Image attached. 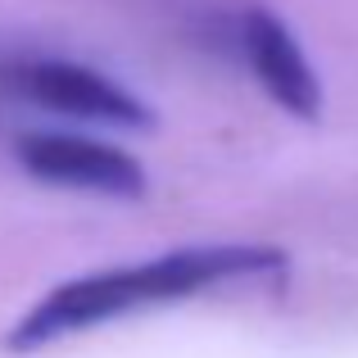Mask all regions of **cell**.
I'll list each match as a JSON object with an SVG mask.
<instances>
[{
    "instance_id": "cell-1",
    "label": "cell",
    "mask_w": 358,
    "mask_h": 358,
    "mask_svg": "<svg viewBox=\"0 0 358 358\" xmlns=\"http://www.w3.org/2000/svg\"><path fill=\"white\" fill-rule=\"evenodd\" d=\"M286 277H290V254L281 245H245V241L186 245V250H168L141 263H114V268L82 272V277H69L55 290H45L5 331V350L36 354L55 341L96 331V327L145 313V308L186 304V299L263 286V281L277 286Z\"/></svg>"
},
{
    "instance_id": "cell-2",
    "label": "cell",
    "mask_w": 358,
    "mask_h": 358,
    "mask_svg": "<svg viewBox=\"0 0 358 358\" xmlns=\"http://www.w3.org/2000/svg\"><path fill=\"white\" fill-rule=\"evenodd\" d=\"M9 87L18 96H27L32 105L64 114V118H78V122H96V127H114V131L159 127V114L150 109V100H141L122 82L105 78V73L87 69L78 59H50V55L18 59L9 69Z\"/></svg>"
},
{
    "instance_id": "cell-3",
    "label": "cell",
    "mask_w": 358,
    "mask_h": 358,
    "mask_svg": "<svg viewBox=\"0 0 358 358\" xmlns=\"http://www.w3.org/2000/svg\"><path fill=\"white\" fill-rule=\"evenodd\" d=\"M14 159L27 177L45 186H69L105 200H145L150 191L145 164L136 155L78 131H23L14 141Z\"/></svg>"
},
{
    "instance_id": "cell-4",
    "label": "cell",
    "mask_w": 358,
    "mask_h": 358,
    "mask_svg": "<svg viewBox=\"0 0 358 358\" xmlns=\"http://www.w3.org/2000/svg\"><path fill=\"white\" fill-rule=\"evenodd\" d=\"M236 41L254 82L272 105L299 122L322 118V82H317L313 64H308L304 45L295 41L286 18L272 14L268 5H245L236 14Z\"/></svg>"
}]
</instances>
